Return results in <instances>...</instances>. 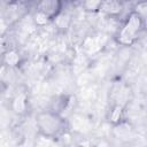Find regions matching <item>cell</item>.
I'll list each match as a JSON object with an SVG mask.
<instances>
[{
	"instance_id": "obj_1",
	"label": "cell",
	"mask_w": 147,
	"mask_h": 147,
	"mask_svg": "<svg viewBox=\"0 0 147 147\" xmlns=\"http://www.w3.org/2000/svg\"><path fill=\"white\" fill-rule=\"evenodd\" d=\"M36 126L38 132L42 137L52 139L61 137L65 132L68 123L62 114L56 113L52 109H47L37 114Z\"/></svg>"
},
{
	"instance_id": "obj_2",
	"label": "cell",
	"mask_w": 147,
	"mask_h": 147,
	"mask_svg": "<svg viewBox=\"0 0 147 147\" xmlns=\"http://www.w3.org/2000/svg\"><path fill=\"white\" fill-rule=\"evenodd\" d=\"M145 18L139 10H132L116 32L115 39L122 46H132L141 36Z\"/></svg>"
},
{
	"instance_id": "obj_5",
	"label": "cell",
	"mask_w": 147,
	"mask_h": 147,
	"mask_svg": "<svg viewBox=\"0 0 147 147\" xmlns=\"http://www.w3.org/2000/svg\"><path fill=\"white\" fill-rule=\"evenodd\" d=\"M5 62L9 67H15L20 62V54L15 51H9L5 54Z\"/></svg>"
},
{
	"instance_id": "obj_4",
	"label": "cell",
	"mask_w": 147,
	"mask_h": 147,
	"mask_svg": "<svg viewBox=\"0 0 147 147\" xmlns=\"http://www.w3.org/2000/svg\"><path fill=\"white\" fill-rule=\"evenodd\" d=\"M69 95H59L56 98H54V101H52V106L49 109L56 111V113H60L62 114V111L67 108V106L69 105Z\"/></svg>"
},
{
	"instance_id": "obj_3",
	"label": "cell",
	"mask_w": 147,
	"mask_h": 147,
	"mask_svg": "<svg viewBox=\"0 0 147 147\" xmlns=\"http://www.w3.org/2000/svg\"><path fill=\"white\" fill-rule=\"evenodd\" d=\"M62 8V0H38L33 13V20L38 25H46L60 16Z\"/></svg>"
}]
</instances>
